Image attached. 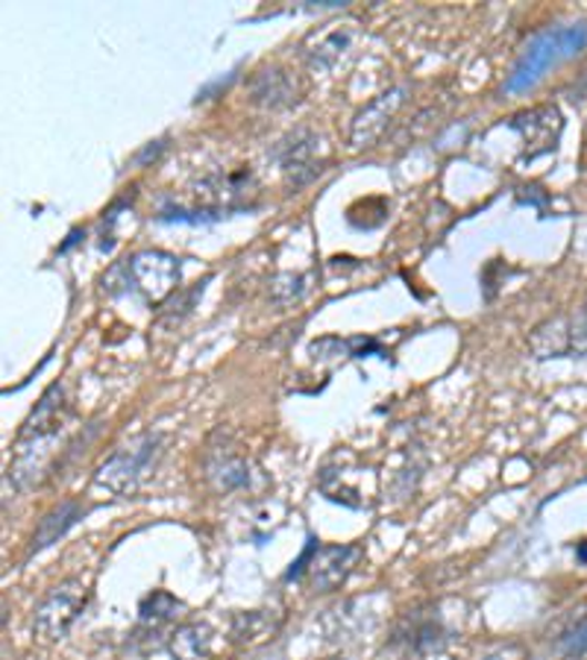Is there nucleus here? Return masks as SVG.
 <instances>
[{
    "mask_svg": "<svg viewBox=\"0 0 587 660\" xmlns=\"http://www.w3.org/2000/svg\"><path fill=\"white\" fill-rule=\"evenodd\" d=\"M352 44V30L347 24H329L320 33H311L306 42V56L315 68H332Z\"/></svg>",
    "mask_w": 587,
    "mask_h": 660,
    "instance_id": "dca6fc26",
    "label": "nucleus"
},
{
    "mask_svg": "<svg viewBox=\"0 0 587 660\" xmlns=\"http://www.w3.org/2000/svg\"><path fill=\"white\" fill-rule=\"evenodd\" d=\"M356 467H359V458H356L350 450L336 452V455L323 464V470H320L318 485L320 491H323V496L332 502H341V505H347V508H368L370 505L368 496L373 494V491H364V487L352 485L350 473Z\"/></svg>",
    "mask_w": 587,
    "mask_h": 660,
    "instance_id": "1a4fd4ad",
    "label": "nucleus"
},
{
    "mask_svg": "<svg viewBox=\"0 0 587 660\" xmlns=\"http://www.w3.org/2000/svg\"><path fill=\"white\" fill-rule=\"evenodd\" d=\"M585 314H587V306H585Z\"/></svg>",
    "mask_w": 587,
    "mask_h": 660,
    "instance_id": "4be33fe9",
    "label": "nucleus"
},
{
    "mask_svg": "<svg viewBox=\"0 0 587 660\" xmlns=\"http://www.w3.org/2000/svg\"><path fill=\"white\" fill-rule=\"evenodd\" d=\"M508 126L523 138L528 159H537L558 147V138L564 133V115L558 106L546 103V106L517 112L514 117H508Z\"/></svg>",
    "mask_w": 587,
    "mask_h": 660,
    "instance_id": "0eeeda50",
    "label": "nucleus"
},
{
    "mask_svg": "<svg viewBox=\"0 0 587 660\" xmlns=\"http://www.w3.org/2000/svg\"><path fill=\"white\" fill-rule=\"evenodd\" d=\"M89 514V508H85L83 502L80 499H65L59 502L56 508H51L48 514L42 517V523H39V528L33 532V540H30V555H35V551L48 549V546H53L59 540V537H65L71 528L80 523V519Z\"/></svg>",
    "mask_w": 587,
    "mask_h": 660,
    "instance_id": "ddd939ff",
    "label": "nucleus"
},
{
    "mask_svg": "<svg viewBox=\"0 0 587 660\" xmlns=\"http://www.w3.org/2000/svg\"><path fill=\"white\" fill-rule=\"evenodd\" d=\"M361 558H364V549L359 544L320 546L309 567V585L318 594H332L352 576V569L359 567Z\"/></svg>",
    "mask_w": 587,
    "mask_h": 660,
    "instance_id": "6e6552de",
    "label": "nucleus"
},
{
    "mask_svg": "<svg viewBox=\"0 0 587 660\" xmlns=\"http://www.w3.org/2000/svg\"><path fill=\"white\" fill-rule=\"evenodd\" d=\"M309 355L315 361L368 359V355L388 359L385 347L377 338H318L309 343Z\"/></svg>",
    "mask_w": 587,
    "mask_h": 660,
    "instance_id": "4468645a",
    "label": "nucleus"
},
{
    "mask_svg": "<svg viewBox=\"0 0 587 660\" xmlns=\"http://www.w3.org/2000/svg\"><path fill=\"white\" fill-rule=\"evenodd\" d=\"M405 94H409V89H405V85H397L391 92L379 94L373 103H368V106L356 115V121H352V147H373L388 130L397 110L405 103Z\"/></svg>",
    "mask_w": 587,
    "mask_h": 660,
    "instance_id": "9d476101",
    "label": "nucleus"
},
{
    "mask_svg": "<svg viewBox=\"0 0 587 660\" xmlns=\"http://www.w3.org/2000/svg\"><path fill=\"white\" fill-rule=\"evenodd\" d=\"M315 153H318V138L311 133H294L291 138L279 144V165L294 185L309 183L323 171L320 162L315 159Z\"/></svg>",
    "mask_w": 587,
    "mask_h": 660,
    "instance_id": "9b49d317",
    "label": "nucleus"
},
{
    "mask_svg": "<svg viewBox=\"0 0 587 660\" xmlns=\"http://www.w3.org/2000/svg\"><path fill=\"white\" fill-rule=\"evenodd\" d=\"M253 101L274 106V110L297 101L288 71H282V68H265V71H259V76L253 80Z\"/></svg>",
    "mask_w": 587,
    "mask_h": 660,
    "instance_id": "a211bd4d",
    "label": "nucleus"
},
{
    "mask_svg": "<svg viewBox=\"0 0 587 660\" xmlns=\"http://www.w3.org/2000/svg\"><path fill=\"white\" fill-rule=\"evenodd\" d=\"M318 540L315 537H309V544H306V549H302V555L291 564V569L286 573V581H297V578L302 576V573H309L311 560H315V555H318Z\"/></svg>",
    "mask_w": 587,
    "mask_h": 660,
    "instance_id": "aec40b11",
    "label": "nucleus"
},
{
    "mask_svg": "<svg viewBox=\"0 0 587 660\" xmlns=\"http://www.w3.org/2000/svg\"><path fill=\"white\" fill-rule=\"evenodd\" d=\"M68 420H71V402L65 396V385L56 382L42 393L33 414L18 432L16 461L9 467V476L16 478L21 491L42 485V478L51 473L53 441L65 432Z\"/></svg>",
    "mask_w": 587,
    "mask_h": 660,
    "instance_id": "f257e3e1",
    "label": "nucleus"
},
{
    "mask_svg": "<svg viewBox=\"0 0 587 660\" xmlns=\"http://www.w3.org/2000/svg\"><path fill=\"white\" fill-rule=\"evenodd\" d=\"M282 626V617L277 610H247V613H235L229 637L238 646H259L277 635Z\"/></svg>",
    "mask_w": 587,
    "mask_h": 660,
    "instance_id": "f3484780",
    "label": "nucleus"
},
{
    "mask_svg": "<svg viewBox=\"0 0 587 660\" xmlns=\"http://www.w3.org/2000/svg\"><path fill=\"white\" fill-rule=\"evenodd\" d=\"M168 652L174 660H212L215 652V631L206 622H188L171 635Z\"/></svg>",
    "mask_w": 587,
    "mask_h": 660,
    "instance_id": "2eb2a0df",
    "label": "nucleus"
},
{
    "mask_svg": "<svg viewBox=\"0 0 587 660\" xmlns=\"http://www.w3.org/2000/svg\"><path fill=\"white\" fill-rule=\"evenodd\" d=\"M203 470H206V482H209L218 494H233V491H250L253 482L259 478L261 470L253 464L250 455H244L241 446H235V441L224 432L212 437L206 446V458H203Z\"/></svg>",
    "mask_w": 587,
    "mask_h": 660,
    "instance_id": "39448f33",
    "label": "nucleus"
},
{
    "mask_svg": "<svg viewBox=\"0 0 587 660\" xmlns=\"http://www.w3.org/2000/svg\"><path fill=\"white\" fill-rule=\"evenodd\" d=\"M587 48V24H567V27H549L544 33H537L526 44V51L514 62L512 74L505 80V94H523L535 89L549 68H555L564 59L576 56Z\"/></svg>",
    "mask_w": 587,
    "mask_h": 660,
    "instance_id": "f03ea898",
    "label": "nucleus"
},
{
    "mask_svg": "<svg viewBox=\"0 0 587 660\" xmlns=\"http://www.w3.org/2000/svg\"><path fill=\"white\" fill-rule=\"evenodd\" d=\"M528 350L540 361L573 355V314H555L528 334Z\"/></svg>",
    "mask_w": 587,
    "mask_h": 660,
    "instance_id": "f8f14e48",
    "label": "nucleus"
},
{
    "mask_svg": "<svg viewBox=\"0 0 587 660\" xmlns=\"http://www.w3.org/2000/svg\"><path fill=\"white\" fill-rule=\"evenodd\" d=\"M185 613V605L171 596L168 590H153L142 605H138V622L142 628H151V631H159L162 626L168 622H176V619Z\"/></svg>",
    "mask_w": 587,
    "mask_h": 660,
    "instance_id": "6ab92c4d",
    "label": "nucleus"
},
{
    "mask_svg": "<svg viewBox=\"0 0 587 660\" xmlns=\"http://www.w3.org/2000/svg\"><path fill=\"white\" fill-rule=\"evenodd\" d=\"M573 355H587V314H573Z\"/></svg>",
    "mask_w": 587,
    "mask_h": 660,
    "instance_id": "412c9836",
    "label": "nucleus"
},
{
    "mask_svg": "<svg viewBox=\"0 0 587 660\" xmlns=\"http://www.w3.org/2000/svg\"><path fill=\"white\" fill-rule=\"evenodd\" d=\"M85 602H89V590L83 581L68 578L62 585H56L51 594L44 596L33 617V631L44 643H56L71 631L76 617L83 613Z\"/></svg>",
    "mask_w": 587,
    "mask_h": 660,
    "instance_id": "423d86ee",
    "label": "nucleus"
},
{
    "mask_svg": "<svg viewBox=\"0 0 587 660\" xmlns=\"http://www.w3.org/2000/svg\"><path fill=\"white\" fill-rule=\"evenodd\" d=\"M183 279V261L165 250H142L126 261H117L103 276V288L110 293H142L144 300L162 302L174 297Z\"/></svg>",
    "mask_w": 587,
    "mask_h": 660,
    "instance_id": "7ed1b4c3",
    "label": "nucleus"
},
{
    "mask_svg": "<svg viewBox=\"0 0 587 660\" xmlns=\"http://www.w3.org/2000/svg\"><path fill=\"white\" fill-rule=\"evenodd\" d=\"M162 455H165V437L156 432L138 435L124 446H117L110 458L103 461L94 473V482L115 496H133L156 473Z\"/></svg>",
    "mask_w": 587,
    "mask_h": 660,
    "instance_id": "20e7f679",
    "label": "nucleus"
}]
</instances>
